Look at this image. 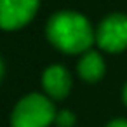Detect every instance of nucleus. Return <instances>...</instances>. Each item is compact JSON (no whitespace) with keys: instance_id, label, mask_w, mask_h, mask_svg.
Masks as SVG:
<instances>
[{"instance_id":"obj_4","label":"nucleus","mask_w":127,"mask_h":127,"mask_svg":"<svg viewBox=\"0 0 127 127\" xmlns=\"http://www.w3.org/2000/svg\"><path fill=\"white\" fill-rule=\"evenodd\" d=\"M38 9V0H0V28L12 32L28 25Z\"/></svg>"},{"instance_id":"obj_5","label":"nucleus","mask_w":127,"mask_h":127,"mask_svg":"<svg viewBox=\"0 0 127 127\" xmlns=\"http://www.w3.org/2000/svg\"><path fill=\"white\" fill-rule=\"evenodd\" d=\"M42 85L49 97L52 99H63L68 96L71 89V77L68 70L61 64L49 66L42 75Z\"/></svg>"},{"instance_id":"obj_8","label":"nucleus","mask_w":127,"mask_h":127,"mask_svg":"<svg viewBox=\"0 0 127 127\" xmlns=\"http://www.w3.org/2000/svg\"><path fill=\"white\" fill-rule=\"evenodd\" d=\"M106 127H127V120H124V118H117V120L110 122Z\"/></svg>"},{"instance_id":"obj_10","label":"nucleus","mask_w":127,"mask_h":127,"mask_svg":"<svg viewBox=\"0 0 127 127\" xmlns=\"http://www.w3.org/2000/svg\"><path fill=\"white\" fill-rule=\"evenodd\" d=\"M2 75H4V64H2V61H0V78H2Z\"/></svg>"},{"instance_id":"obj_3","label":"nucleus","mask_w":127,"mask_h":127,"mask_svg":"<svg viewBox=\"0 0 127 127\" xmlns=\"http://www.w3.org/2000/svg\"><path fill=\"white\" fill-rule=\"evenodd\" d=\"M96 42L106 52H120L127 49V16L111 14L103 19L96 32Z\"/></svg>"},{"instance_id":"obj_1","label":"nucleus","mask_w":127,"mask_h":127,"mask_svg":"<svg viewBox=\"0 0 127 127\" xmlns=\"http://www.w3.org/2000/svg\"><path fill=\"white\" fill-rule=\"evenodd\" d=\"M49 42L63 52H87L96 38L87 18L75 11H59L47 23Z\"/></svg>"},{"instance_id":"obj_6","label":"nucleus","mask_w":127,"mask_h":127,"mask_svg":"<svg viewBox=\"0 0 127 127\" xmlns=\"http://www.w3.org/2000/svg\"><path fill=\"white\" fill-rule=\"evenodd\" d=\"M78 75L87 80V82H97L104 75V61L99 52L96 51H87L78 61Z\"/></svg>"},{"instance_id":"obj_9","label":"nucleus","mask_w":127,"mask_h":127,"mask_svg":"<svg viewBox=\"0 0 127 127\" xmlns=\"http://www.w3.org/2000/svg\"><path fill=\"white\" fill-rule=\"evenodd\" d=\"M124 101H125V104H127V84H125V87H124Z\"/></svg>"},{"instance_id":"obj_7","label":"nucleus","mask_w":127,"mask_h":127,"mask_svg":"<svg viewBox=\"0 0 127 127\" xmlns=\"http://www.w3.org/2000/svg\"><path fill=\"white\" fill-rule=\"evenodd\" d=\"M54 122H56L58 127H73L75 125V115L70 110H61V111L56 113Z\"/></svg>"},{"instance_id":"obj_2","label":"nucleus","mask_w":127,"mask_h":127,"mask_svg":"<svg viewBox=\"0 0 127 127\" xmlns=\"http://www.w3.org/2000/svg\"><path fill=\"white\" fill-rule=\"evenodd\" d=\"M56 110L49 97L42 94L25 96L11 115L12 127H47L54 122Z\"/></svg>"}]
</instances>
